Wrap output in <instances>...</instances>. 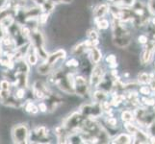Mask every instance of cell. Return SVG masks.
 <instances>
[{"label": "cell", "mask_w": 155, "mask_h": 144, "mask_svg": "<svg viewBox=\"0 0 155 144\" xmlns=\"http://www.w3.org/2000/svg\"><path fill=\"white\" fill-rule=\"evenodd\" d=\"M30 43L35 47V49L38 52L40 60L45 61L48 57V52L45 49V38L44 33L40 30V28L36 30H32L30 35Z\"/></svg>", "instance_id": "6da1fadb"}, {"label": "cell", "mask_w": 155, "mask_h": 144, "mask_svg": "<svg viewBox=\"0 0 155 144\" xmlns=\"http://www.w3.org/2000/svg\"><path fill=\"white\" fill-rule=\"evenodd\" d=\"M106 68L101 63H97V65H94L91 72L89 74V84L91 89H95L98 88L101 82L103 81V79L106 75Z\"/></svg>", "instance_id": "7a4b0ae2"}, {"label": "cell", "mask_w": 155, "mask_h": 144, "mask_svg": "<svg viewBox=\"0 0 155 144\" xmlns=\"http://www.w3.org/2000/svg\"><path fill=\"white\" fill-rule=\"evenodd\" d=\"M155 57V40L149 39L147 44L143 46L140 51V58H139V62L141 66H147L154 61Z\"/></svg>", "instance_id": "3957f363"}, {"label": "cell", "mask_w": 155, "mask_h": 144, "mask_svg": "<svg viewBox=\"0 0 155 144\" xmlns=\"http://www.w3.org/2000/svg\"><path fill=\"white\" fill-rule=\"evenodd\" d=\"M30 129L27 124H17L12 129V139L15 143H28L30 136Z\"/></svg>", "instance_id": "277c9868"}, {"label": "cell", "mask_w": 155, "mask_h": 144, "mask_svg": "<svg viewBox=\"0 0 155 144\" xmlns=\"http://www.w3.org/2000/svg\"><path fill=\"white\" fill-rule=\"evenodd\" d=\"M75 95L80 98H86L87 96H91V87L89 84V78H87L83 74L75 75V86H74Z\"/></svg>", "instance_id": "5b68a950"}, {"label": "cell", "mask_w": 155, "mask_h": 144, "mask_svg": "<svg viewBox=\"0 0 155 144\" xmlns=\"http://www.w3.org/2000/svg\"><path fill=\"white\" fill-rule=\"evenodd\" d=\"M51 91L52 90L50 89L48 86V83L42 82L41 80L35 81L31 88L32 96H33L36 100H39V101L45 100L49 96Z\"/></svg>", "instance_id": "8992f818"}, {"label": "cell", "mask_w": 155, "mask_h": 144, "mask_svg": "<svg viewBox=\"0 0 155 144\" xmlns=\"http://www.w3.org/2000/svg\"><path fill=\"white\" fill-rule=\"evenodd\" d=\"M68 53L64 48H60L54 52H52L51 54L48 55L46 60H45L46 62H48L49 65L54 68V70L61 68V65L67 60Z\"/></svg>", "instance_id": "52a82bcc"}, {"label": "cell", "mask_w": 155, "mask_h": 144, "mask_svg": "<svg viewBox=\"0 0 155 144\" xmlns=\"http://www.w3.org/2000/svg\"><path fill=\"white\" fill-rule=\"evenodd\" d=\"M88 59L90 60L91 63L94 65H97L100 63L103 60V53L99 49L98 46H92L88 48Z\"/></svg>", "instance_id": "ba28073f"}, {"label": "cell", "mask_w": 155, "mask_h": 144, "mask_svg": "<svg viewBox=\"0 0 155 144\" xmlns=\"http://www.w3.org/2000/svg\"><path fill=\"white\" fill-rule=\"evenodd\" d=\"M112 43L119 49H126L132 43V36H122V37H112Z\"/></svg>", "instance_id": "9c48e42d"}, {"label": "cell", "mask_w": 155, "mask_h": 144, "mask_svg": "<svg viewBox=\"0 0 155 144\" xmlns=\"http://www.w3.org/2000/svg\"><path fill=\"white\" fill-rule=\"evenodd\" d=\"M110 12V4L108 2H102L97 4V6L94 7L93 10V17L94 19L105 18Z\"/></svg>", "instance_id": "30bf717a"}, {"label": "cell", "mask_w": 155, "mask_h": 144, "mask_svg": "<svg viewBox=\"0 0 155 144\" xmlns=\"http://www.w3.org/2000/svg\"><path fill=\"white\" fill-rule=\"evenodd\" d=\"M109 97H110L109 92H107L99 88H95L94 91L91 93V100H92V102L98 103V104H100L101 102H103L105 100H108Z\"/></svg>", "instance_id": "8fae6325"}, {"label": "cell", "mask_w": 155, "mask_h": 144, "mask_svg": "<svg viewBox=\"0 0 155 144\" xmlns=\"http://www.w3.org/2000/svg\"><path fill=\"white\" fill-rule=\"evenodd\" d=\"M153 77H154V70L153 71H140V72H138L136 76V81L140 86L141 85H148Z\"/></svg>", "instance_id": "7c38bea8"}, {"label": "cell", "mask_w": 155, "mask_h": 144, "mask_svg": "<svg viewBox=\"0 0 155 144\" xmlns=\"http://www.w3.org/2000/svg\"><path fill=\"white\" fill-rule=\"evenodd\" d=\"M133 143H149V135L146 129L140 128L133 136Z\"/></svg>", "instance_id": "4fadbf2b"}, {"label": "cell", "mask_w": 155, "mask_h": 144, "mask_svg": "<svg viewBox=\"0 0 155 144\" xmlns=\"http://www.w3.org/2000/svg\"><path fill=\"white\" fill-rule=\"evenodd\" d=\"M111 143H119V144H129L133 143V136L128 133H120L115 136L111 139Z\"/></svg>", "instance_id": "5bb4252c"}, {"label": "cell", "mask_w": 155, "mask_h": 144, "mask_svg": "<svg viewBox=\"0 0 155 144\" xmlns=\"http://www.w3.org/2000/svg\"><path fill=\"white\" fill-rule=\"evenodd\" d=\"M40 60V57L38 55V52L35 49V47L30 44V47L28 49L27 54H26V61L28 62V63L31 66H35L38 65V62Z\"/></svg>", "instance_id": "9a60e30c"}, {"label": "cell", "mask_w": 155, "mask_h": 144, "mask_svg": "<svg viewBox=\"0 0 155 144\" xmlns=\"http://www.w3.org/2000/svg\"><path fill=\"white\" fill-rule=\"evenodd\" d=\"M87 53H88V47L85 44L84 40L78 42V43H76L71 48V54L74 57H81L84 56L85 54H87Z\"/></svg>", "instance_id": "2e32d148"}, {"label": "cell", "mask_w": 155, "mask_h": 144, "mask_svg": "<svg viewBox=\"0 0 155 144\" xmlns=\"http://www.w3.org/2000/svg\"><path fill=\"white\" fill-rule=\"evenodd\" d=\"M22 109L24 110L25 113H27L30 115H37L40 113V110L38 108V104H35L33 101H31V100L25 101Z\"/></svg>", "instance_id": "e0dca14e"}, {"label": "cell", "mask_w": 155, "mask_h": 144, "mask_svg": "<svg viewBox=\"0 0 155 144\" xmlns=\"http://www.w3.org/2000/svg\"><path fill=\"white\" fill-rule=\"evenodd\" d=\"M37 71L41 76H48L49 74H51L52 72H54V68H53L48 62H46L45 61H42L41 63L37 66Z\"/></svg>", "instance_id": "ac0fdd59"}, {"label": "cell", "mask_w": 155, "mask_h": 144, "mask_svg": "<svg viewBox=\"0 0 155 144\" xmlns=\"http://www.w3.org/2000/svg\"><path fill=\"white\" fill-rule=\"evenodd\" d=\"M120 118L122 123H124V122H134L135 121L134 111L129 108L124 109L120 111Z\"/></svg>", "instance_id": "d6986e66"}, {"label": "cell", "mask_w": 155, "mask_h": 144, "mask_svg": "<svg viewBox=\"0 0 155 144\" xmlns=\"http://www.w3.org/2000/svg\"><path fill=\"white\" fill-rule=\"evenodd\" d=\"M94 22L98 31H107L109 28H111V21L108 20L106 18L94 19Z\"/></svg>", "instance_id": "ffe728a7"}, {"label": "cell", "mask_w": 155, "mask_h": 144, "mask_svg": "<svg viewBox=\"0 0 155 144\" xmlns=\"http://www.w3.org/2000/svg\"><path fill=\"white\" fill-rule=\"evenodd\" d=\"M122 127H124V129L126 133H128L129 135H131L132 136H134L137 131L140 129V127L138 126V124L136 122H124V123H122Z\"/></svg>", "instance_id": "44dd1931"}, {"label": "cell", "mask_w": 155, "mask_h": 144, "mask_svg": "<svg viewBox=\"0 0 155 144\" xmlns=\"http://www.w3.org/2000/svg\"><path fill=\"white\" fill-rule=\"evenodd\" d=\"M56 3L53 1V0H45L44 2V4L41 6V12L45 13H48V14H52L55 11L56 8Z\"/></svg>", "instance_id": "7402d4cb"}, {"label": "cell", "mask_w": 155, "mask_h": 144, "mask_svg": "<svg viewBox=\"0 0 155 144\" xmlns=\"http://www.w3.org/2000/svg\"><path fill=\"white\" fill-rule=\"evenodd\" d=\"M80 65H81V62H80L76 57H73L68 59V60L65 62V67L68 69H77Z\"/></svg>", "instance_id": "603a6c76"}, {"label": "cell", "mask_w": 155, "mask_h": 144, "mask_svg": "<svg viewBox=\"0 0 155 144\" xmlns=\"http://www.w3.org/2000/svg\"><path fill=\"white\" fill-rule=\"evenodd\" d=\"M86 37H87V39H89L91 40H99V38H100L99 31L95 28H90L86 31Z\"/></svg>", "instance_id": "cb8c5ba5"}, {"label": "cell", "mask_w": 155, "mask_h": 144, "mask_svg": "<svg viewBox=\"0 0 155 144\" xmlns=\"http://www.w3.org/2000/svg\"><path fill=\"white\" fill-rule=\"evenodd\" d=\"M138 91L141 96H150L153 93V91L148 85H141V86H139Z\"/></svg>", "instance_id": "d4e9b609"}, {"label": "cell", "mask_w": 155, "mask_h": 144, "mask_svg": "<svg viewBox=\"0 0 155 144\" xmlns=\"http://www.w3.org/2000/svg\"><path fill=\"white\" fill-rule=\"evenodd\" d=\"M51 14H48V13H45V12H41V14L39 15L38 18V23L40 26H45L47 24L49 20V17H50Z\"/></svg>", "instance_id": "484cf974"}, {"label": "cell", "mask_w": 155, "mask_h": 144, "mask_svg": "<svg viewBox=\"0 0 155 144\" xmlns=\"http://www.w3.org/2000/svg\"><path fill=\"white\" fill-rule=\"evenodd\" d=\"M149 36L147 34H140V35H138L137 36V38H136V42L139 44V45H142L143 46L145 44H147L148 40H149Z\"/></svg>", "instance_id": "4316f807"}, {"label": "cell", "mask_w": 155, "mask_h": 144, "mask_svg": "<svg viewBox=\"0 0 155 144\" xmlns=\"http://www.w3.org/2000/svg\"><path fill=\"white\" fill-rule=\"evenodd\" d=\"M15 96L19 100H24V98L26 97V88H15Z\"/></svg>", "instance_id": "83f0119b"}, {"label": "cell", "mask_w": 155, "mask_h": 144, "mask_svg": "<svg viewBox=\"0 0 155 144\" xmlns=\"http://www.w3.org/2000/svg\"><path fill=\"white\" fill-rule=\"evenodd\" d=\"M104 61L106 62V65H109V63H113V62H117V56L114 53H108L105 58H104Z\"/></svg>", "instance_id": "f1b7e54d"}, {"label": "cell", "mask_w": 155, "mask_h": 144, "mask_svg": "<svg viewBox=\"0 0 155 144\" xmlns=\"http://www.w3.org/2000/svg\"><path fill=\"white\" fill-rule=\"evenodd\" d=\"M12 86H13L12 83L5 78L0 81V89H2V90H11Z\"/></svg>", "instance_id": "f546056e"}, {"label": "cell", "mask_w": 155, "mask_h": 144, "mask_svg": "<svg viewBox=\"0 0 155 144\" xmlns=\"http://www.w3.org/2000/svg\"><path fill=\"white\" fill-rule=\"evenodd\" d=\"M38 108L40 110V113H41V114L48 113V106H47V103L45 100H41L38 103Z\"/></svg>", "instance_id": "4dcf8cb0"}, {"label": "cell", "mask_w": 155, "mask_h": 144, "mask_svg": "<svg viewBox=\"0 0 155 144\" xmlns=\"http://www.w3.org/2000/svg\"><path fill=\"white\" fill-rule=\"evenodd\" d=\"M146 130L147 131V133H148V135H149V136H155V121L152 122V123H151L150 125H149Z\"/></svg>", "instance_id": "1f68e13d"}, {"label": "cell", "mask_w": 155, "mask_h": 144, "mask_svg": "<svg viewBox=\"0 0 155 144\" xmlns=\"http://www.w3.org/2000/svg\"><path fill=\"white\" fill-rule=\"evenodd\" d=\"M110 75L113 77V78H116L120 75L119 74V70H117V68H115V69H110V72H109Z\"/></svg>", "instance_id": "d6a6232c"}, {"label": "cell", "mask_w": 155, "mask_h": 144, "mask_svg": "<svg viewBox=\"0 0 155 144\" xmlns=\"http://www.w3.org/2000/svg\"><path fill=\"white\" fill-rule=\"evenodd\" d=\"M56 4H71L73 0H53Z\"/></svg>", "instance_id": "836d02e7"}, {"label": "cell", "mask_w": 155, "mask_h": 144, "mask_svg": "<svg viewBox=\"0 0 155 144\" xmlns=\"http://www.w3.org/2000/svg\"><path fill=\"white\" fill-rule=\"evenodd\" d=\"M32 3H33L34 5H36V6H41L42 4H44V2L45 1V0H31Z\"/></svg>", "instance_id": "e575fe53"}, {"label": "cell", "mask_w": 155, "mask_h": 144, "mask_svg": "<svg viewBox=\"0 0 155 144\" xmlns=\"http://www.w3.org/2000/svg\"><path fill=\"white\" fill-rule=\"evenodd\" d=\"M109 69H115V68H117L119 67V62H113V63H109V65H107Z\"/></svg>", "instance_id": "d590c367"}, {"label": "cell", "mask_w": 155, "mask_h": 144, "mask_svg": "<svg viewBox=\"0 0 155 144\" xmlns=\"http://www.w3.org/2000/svg\"><path fill=\"white\" fill-rule=\"evenodd\" d=\"M149 143H155V136H149Z\"/></svg>", "instance_id": "8d00e7d4"}, {"label": "cell", "mask_w": 155, "mask_h": 144, "mask_svg": "<svg viewBox=\"0 0 155 144\" xmlns=\"http://www.w3.org/2000/svg\"><path fill=\"white\" fill-rule=\"evenodd\" d=\"M153 67H154V70H155V61H153Z\"/></svg>", "instance_id": "74e56055"}]
</instances>
